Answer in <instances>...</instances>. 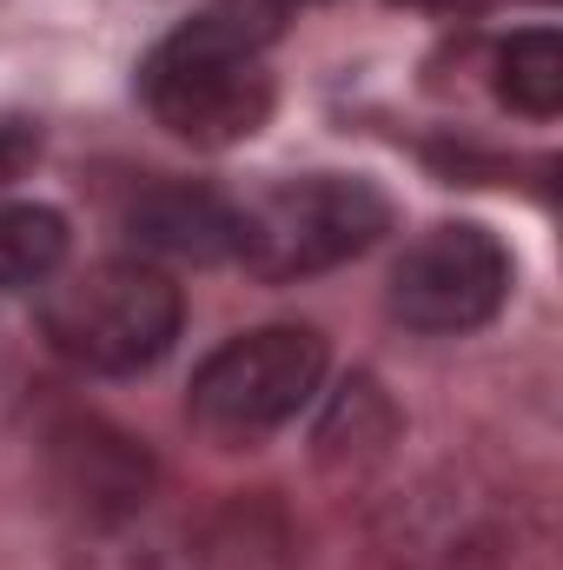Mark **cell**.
Here are the masks:
<instances>
[{"mask_svg": "<svg viewBox=\"0 0 563 570\" xmlns=\"http://www.w3.org/2000/svg\"><path fill=\"white\" fill-rule=\"evenodd\" d=\"M127 233L159 259H233L239 253V206L206 186H152L134 199Z\"/></svg>", "mask_w": 563, "mask_h": 570, "instance_id": "cell-6", "label": "cell"}, {"mask_svg": "<svg viewBox=\"0 0 563 570\" xmlns=\"http://www.w3.org/2000/svg\"><path fill=\"white\" fill-rule=\"evenodd\" d=\"M279 13L266 0H226L172 27L140 67V100L166 134L192 146H239L273 114L266 40Z\"/></svg>", "mask_w": 563, "mask_h": 570, "instance_id": "cell-1", "label": "cell"}, {"mask_svg": "<svg viewBox=\"0 0 563 570\" xmlns=\"http://www.w3.org/2000/svg\"><path fill=\"white\" fill-rule=\"evenodd\" d=\"M325 379V338L312 325H259L226 338L186 392V412L206 438L253 444L266 431L292 425Z\"/></svg>", "mask_w": 563, "mask_h": 570, "instance_id": "cell-4", "label": "cell"}, {"mask_svg": "<svg viewBox=\"0 0 563 570\" xmlns=\"http://www.w3.org/2000/svg\"><path fill=\"white\" fill-rule=\"evenodd\" d=\"M378 233H392V199L372 179L305 173V179H279L239 206V253L233 259L259 279L285 285L358 259L365 246H378Z\"/></svg>", "mask_w": 563, "mask_h": 570, "instance_id": "cell-2", "label": "cell"}, {"mask_svg": "<svg viewBox=\"0 0 563 570\" xmlns=\"http://www.w3.org/2000/svg\"><path fill=\"white\" fill-rule=\"evenodd\" d=\"M504 298H511V253L497 246V233L471 219L418 233L392 266V318L412 332H437V338L477 332L497 318Z\"/></svg>", "mask_w": 563, "mask_h": 570, "instance_id": "cell-5", "label": "cell"}, {"mask_svg": "<svg viewBox=\"0 0 563 570\" xmlns=\"http://www.w3.org/2000/svg\"><path fill=\"white\" fill-rule=\"evenodd\" d=\"M40 325H47L60 358L107 372V379H127V372H146L172 352L179 292L146 259H100V266H87L47 292Z\"/></svg>", "mask_w": 563, "mask_h": 570, "instance_id": "cell-3", "label": "cell"}, {"mask_svg": "<svg viewBox=\"0 0 563 570\" xmlns=\"http://www.w3.org/2000/svg\"><path fill=\"white\" fill-rule=\"evenodd\" d=\"M497 94L524 120H557L563 114V33L557 27H524L497 47Z\"/></svg>", "mask_w": 563, "mask_h": 570, "instance_id": "cell-7", "label": "cell"}, {"mask_svg": "<svg viewBox=\"0 0 563 570\" xmlns=\"http://www.w3.org/2000/svg\"><path fill=\"white\" fill-rule=\"evenodd\" d=\"M67 259V219L33 199H0V292L47 285Z\"/></svg>", "mask_w": 563, "mask_h": 570, "instance_id": "cell-8", "label": "cell"}]
</instances>
